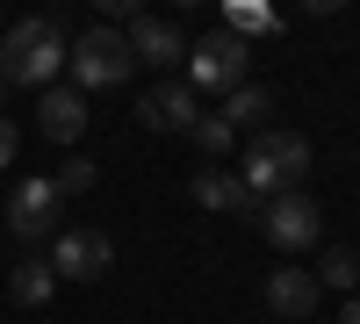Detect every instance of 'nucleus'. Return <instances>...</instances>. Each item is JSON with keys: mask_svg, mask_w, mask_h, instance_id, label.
Masks as SVG:
<instances>
[{"mask_svg": "<svg viewBox=\"0 0 360 324\" xmlns=\"http://www.w3.org/2000/svg\"><path fill=\"white\" fill-rule=\"evenodd\" d=\"M137 123H144V130H159V137H188V130L202 123L195 86H188V79H159L152 94L137 101Z\"/></svg>", "mask_w": 360, "mask_h": 324, "instance_id": "nucleus-8", "label": "nucleus"}, {"mask_svg": "<svg viewBox=\"0 0 360 324\" xmlns=\"http://www.w3.org/2000/svg\"><path fill=\"white\" fill-rule=\"evenodd\" d=\"M317 296H324V288H317V274H303V267H274V274H266V310L288 317V324H310V317H317Z\"/></svg>", "mask_w": 360, "mask_h": 324, "instance_id": "nucleus-9", "label": "nucleus"}, {"mask_svg": "<svg viewBox=\"0 0 360 324\" xmlns=\"http://www.w3.org/2000/svg\"><path fill=\"white\" fill-rule=\"evenodd\" d=\"M58 65H65V29H58L51 15H29V22H15L8 37H0V79L8 86H44L58 79Z\"/></svg>", "mask_w": 360, "mask_h": 324, "instance_id": "nucleus-1", "label": "nucleus"}, {"mask_svg": "<svg viewBox=\"0 0 360 324\" xmlns=\"http://www.w3.org/2000/svg\"><path fill=\"white\" fill-rule=\"evenodd\" d=\"M339 324H360V296H346V310H339Z\"/></svg>", "mask_w": 360, "mask_h": 324, "instance_id": "nucleus-20", "label": "nucleus"}, {"mask_svg": "<svg viewBox=\"0 0 360 324\" xmlns=\"http://www.w3.org/2000/svg\"><path fill=\"white\" fill-rule=\"evenodd\" d=\"M0 101H8V79H0Z\"/></svg>", "mask_w": 360, "mask_h": 324, "instance_id": "nucleus-21", "label": "nucleus"}, {"mask_svg": "<svg viewBox=\"0 0 360 324\" xmlns=\"http://www.w3.org/2000/svg\"><path fill=\"white\" fill-rule=\"evenodd\" d=\"M188 137L202 144V152H209V159H224V152H231V123H224V115H202V123H195Z\"/></svg>", "mask_w": 360, "mask_h": 324, "instance_id": "nucleus-18", "label": "nucleus"}, {"mask_svg": "<svg viewBox=\"0 0 360 324\" xmlns=\"http://www.w3.org/2000/svg\"><path fill=\"white\" fill-rule=\"evenodd\" d=\"M317 288H353V296H360V252L353 245H332L324 267H317Z\"/></svg>", "mask_w": 360, "mask_h": 324, "instance_id": "nucleus-16", "label": "nucleus"}, {"mask_svg": "<svg viewBox=\"0 0 360 324\" xmlns=\"http://www.w3.org/2000/svg\"><path fill=\"white\" fill-rule=\"evenodd\" d=\"M217 29H231V37H266V29H281V15H274V8H259V0H231Z\"/></svg>", "mask_w": 360, "mask_h": 324, "instance_id": "nucleus-15", "label": "nucleus"}, {"mask_svg": "<svg viewBox=\"0 0 360 324\" xmlns=\"http://www.w3.org/2000/svg\"><path fill=\"white\" fill-rule=\"evenodd\" d=\"M180 65H188V86H217V94H231V86H245V72H252V44L231 37V29H209Z\"/></svg>", "mask_w": 360, "mask_h": 324, "instance_id": "nucleus-4", "label": "nucleus"}, {"mask_svg": "<svg viewBox=\"0 0 360 324\" xmlns=\"http://www.w3.org/2000/svg\"><path fill=\"white\" fill-rule=\"evenodd\" d=\"M8 231H15L22 245L58 238V231H65V195L51 188V173H29V181H15V195H8Z\"/></svg>", "mask_w": 360, "mask_h": 324, "instance_id": "nucleus-6", "label": "nucleus"}, {"mask_svg": "<svg viewBox=\"0 0 360 324\" xmlns=\"http://www.w3.org/2000/svg\"><path fill=\"white\" fill-rule=\"evenodd\" d=\"M310 324H317V317H310Z\"/></svg>", "mask_w": 360, "mask_h": 324, "instance_id": "nucleus-22", "label": "nucleus"}, {"mask_svg": "<svg viewBox=\"0 0 360 324\" xmlns=\"http://www.w3.org/2000/svg\"><path fill=\"white\" fill-rule=\"evenodd\" d=\"M108 259H115L108 231H58V238H51V274L58 281H101Z\"/></svg>", "mask_w": 360, "mask_h": 324, "instance_id": "nucleus-7", "label": "nucleus"}, {"mask_svg": "<svg viewBox=\"0 0 360 324\" xmlns=\"http://www.w3.org/2000/svg\"><path fill=\"white\" fill-rule=\"evenodd\" d=\"M15 152H22V130L8 123V115H0V166H15Z\"/></svg>", "mask_w": 360, "mask_h": 324, "instance_id": "nucleus-19", "label": "nucleus"}, {"mask_svg": "<svg viewBox=\"0 0 360 324\" xmlns=\"http://www.w3.org/2000/svg\"><path fill=\"white\" fill-rule=\"evenodd\" d=\"M259 231H266V245H274V252H310V245L324 238V209H317L310 188H295V195L259 202Z\"/></svg>", "mask_w": 360, "mask_h": 324, "instance_id": "nucleus-5", "label": "nucleus"}, {"mask_svg": "<svg viewBox=\"0 0 360 324\" xmlns=\"http://www.w3.org/2000/svg\"><path fill=\"white\" fill-rule=\"evenodd\" d=\"M188 195L202 202V209H217V216H252V223H259V195L238 181V173H217V166H209V173L188 181Z\"/></svg>", "mask_w": 360, "mask_h": 324, "instance_id": "nucleus-10", "label": "nucleus"}, {"mask_svg": "<svg viewBox=\"0 0 360 324\" xmlns=\"http://www.w3.org/2000/svg\"><path fill=\"white\" fill-rule=\"evenodd\" d=\"M94 173H101L94 159H65V166H58V173H51V188H58V195H65V202H72V195H94Z\"/></svg>", "mask_w": 360, "mask_h": 324, "instance_id": "nucleus-17", "label": "nucleus"}, {"mask_svg": "<svg viewBox=\"0 0 360 324\" xmlns=\"http://www.w3.org/2000/svg\"><path fill=\"white\" fill-rule=\"evenodd\" d=\"M123 37H130V58H137V65H159V72H166V65L188 58V37H180L173 22H159V15H137Z\"/></svg>", "mask_w": 360, "mask_h": 324, "instance_id": "nucleus-11", "label": "nucleus"}, {"mask_svg": "<svg viewBox=\"0 0 360 324\" xmlns=\"http://www.w3.org/2000/svg\"><path fill=\"white\" fill-rule=\"evenodd\" d=\"M8 296H15L22 310H44V303L58 296V274H51V259H22V267L8 274Z\"/></svg>", "mask_w": 360, "mask_h": 324, "instance_id": "nucleus-14", "label": "nucleus"}, {"mask_svg": "<svg viewBox=\"0 0 360 324\" xmlns=\"http://www.w3.org/2000/svg\"><path fill=\"white\" fill-rule=\"evenodd\" d=\"M37 123H44L51 144H79V130H86V94H79V86H44Z\"/></svg>", "mask_w": 360, "mask_h": 324, "instance_id": "nucleus-12", "label": "nucleus"}, {"mask_svg": "<svg viewBox=\"0 0 360 324\" xmlns=\"http://www.w3.org/2000/svg\"><path fill=\"white\" fill-rule=\"evenodd\" d=\"M65 65H72V79H79V94H94V86H123V79L137 72V58H130V37H123V29L94 22L79 44H65Z\"/></svg>", "mask_w": 360, "mask_h": 324, "instance_id": "nucleus-3", "label": "nucleus"}, {"mask_svg": "<svg viewBox=\"0 0 360 324\" xmlns=\"http://www.w3.org/2000/svg\"><path fill=\"white\" fill-rule=\"evenodd\" d=\"M303 173H310V137L303 130H259L252 144H245V181L259 202H274V195H295L303 188Z\"/></svg>", "mask_w": 360, "mask_h": 324, "instance_id": "nucleus-2", "label": "nucleus"}, {"mask_svg": "<svg viewBox=\"0 0 360 324\" xmlns=\"http://www.w3.org/2000/svg\"><path fill=\"white\" fill-rule=\"evenodd\" d=\"M217 115L231 123V137H238V130H252V137H259V130H274V94L245 79V86H231V94H224V108H217Z\"/></svg>", "mask_w": 360, "mask_h": 324, "instance_id": "nucleus-13", "label": "nucleus"}]
</instances>
